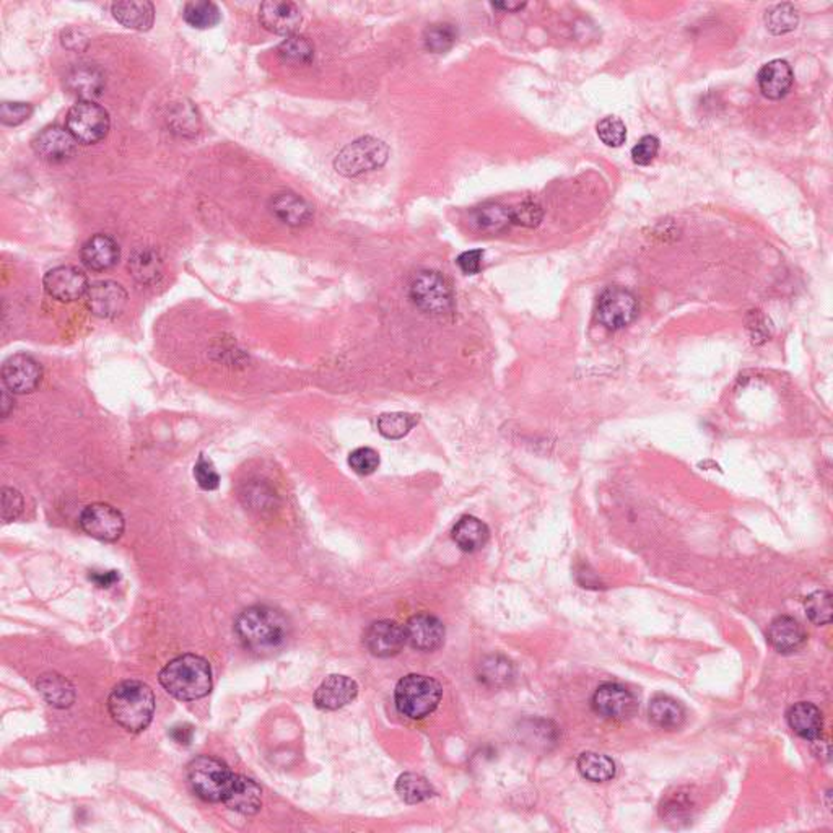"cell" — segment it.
I'll list each match as a JSON object with an SVG mask.
<instances>
[{
  "instance_id": "6da1fadb",
  "label": "cell",
  "mask_w": 833,
  "mask_h": 833,
  "mask_svg": "<svg viewBox=\"0 0 833 833\" xmlns=\"http://www.w3.org/2000/svg\"><path fill=\"white\" fill-rule=\"evenodd\" d=\"M235 632L246 650L258 654L277 652L290 633L287 617L267 606L244 609L236 617Z\"/></svg>"
},
{
  "instance_id": "7a4b0ae2",
  "label": "cell",
  "mask_w": 833,
  "mask_h": 833,
  "mask_svg": "<svg viewBox=\"0 0 833 833\" xmlns=\"http://www.w3.org/2000/svg\"><path fill=\"white\" fill-rule=\"evenodd\" d=\"M159 684L171 697L181 702L204 698L212 690V667L198 654H182L170 661L159 673Z\"/></svg>"
},
{
  "instance_id": "3957f363",
  "label": "cell",
  "mask_w": 833,
  "mask_h": 833,
  "mask_svg": "<svg viewBox=\"0 0 833 833\" xmlns=\"http://www.w3.org/2000/svg\"><path fill=\"white\" fill-rule=\"evenodd\" d=\"M113 720L129 733H142L150 726L155 713L153 690L140 681H124L114 687L108 698Z\"/></svg>"
},
{
  "instance_id": "277c9868",
  "label": "cell",
  "mask_w": 833,
  "mask_h": 833,
  "mask_svg": "<svg viewBox=\"0 0 833 833\" xmlns=\"http://www.w3.org/2000/svg\"><path fill=\"white\" fill-rule=\"evenodd\" d=\"M441 697V684L428 675H406L396 685V706L410 720H422L432 715L438 708Z\"/></svg>"
},
{
  "instance_id": "5b68a950",
  "label": "cell",
  "mask_w": 833,
  "mask_h": 833,
  "mask_svg": "<svg viewBox=\"0 0 833 833\" xmlns=\"http://www.w3.org/2000/svg\"><path fill=\"white\" fill-rule=\"evenodd\" d=\"M186 775L194 795L207 803H223L235 776L225 762L211 756H199L190 760Z\"/></svg>"
},
{
  "instance_id": "8992f818",
  "label": "cell",
  "mask_w": 833,
  "mask_h": 833,
  "mask_svg": "<svg viewBox=\"0 0 833 833\" xmlns=\"http://www.w3.org/2000/svg\"><path fill=\"white\" fill-rule=\"evenodd\" d=\"M389 159L387 145L376 137H360L344 147L334 159L335 171L347 178L370 173L383 167Z\"/></svg>"
},
{
  "instance_id": "52a82bcc",
  "label": "cell",
  "mask_w": 833,
  "mask_h": 833,
  "mask_svg": "<svg viewBox=\"0 0 833 833\" xmlns=\"http://www.w3.org/2000/svg\"><path fill=\"white\" fill-rule=\"evenodd\" d=\"M67 130L78 144H98L109 132L111 119L103 107L95 101H78L68 109Z\"/></svg>"
},
{
  "instance_id": "ba28073f",
  "label": "cell",
  "mask_w": 833,
  "mask_h": 833,
  "mask_svg": "<svg viewBox=\"0 0 833 833\" xmlns=\"http://www.w3.org/2000/svg\"><path fill=\"white\" fill-rule=\"evenodd\" d=\"M409 292L416 308L428 314H445L453 306V290L447 279L435 271L416 273Z\"/></svg>"
},
{
  "instance_id": "9c48e42d",
  "label": "cell",
  "mask_w": 833,
  "mask_h": 833,
  "mask_svg": "<svg viewBox=\"0 0 833 833\" xmlns=\"http://www.w3.org/2000/svg\"><path fill=\"white\" fill-rule=\"evenodd\" d=\"M636 314L638 303L635 295L627 288L609 287L599 296L596 316L606 329H623L635 321Z\"/></svg>"
},
{
  "instance_id": "30bf717a",
  "label": "cell",
  "mask_w": 833,
  "mask_h": 833,
  "mask_svg": "<svg viewBox=\"0 0 833 833\" xmlns=\"http://www.w3.org/2000/svg\"><path fill=\"white\" fill-rule=\"evenodd\" d=\"M82 530L93 539L114 542L121 538L126 523L119 509L108 503H91L80 515Z\"/></svg>"
},
{
  "instance_id": "8fae6325",
  "label": "cell",
  "mask_w": 833,
  "mask_h": 833,
  "mask_svg": "<svg viewBox=\"0 0 833 833\" xmlns=\"http://www.w3.org/2000/svg\"><path fill=\"white\" fill-rule=\"evenodd\" d=\"M592 708L606 720H629L635 715L636 700L627 687L615 682H606L594 692Z\"/></svg>"
},
{
  "instance_id": "7c38bea8",
  "label": "cell",
  "mask_w": 833,
  "mask_h": 833,
  "mask_svg": "<svg viewBox=\"0 0 833 833\" xmlns=\"http://www.w3.org/2000/svg\"><path fill=\"white\" fill-rule=\"evenodd\" d=\"M85 304L97 318H118L128 306V292L118 282H95L85 295Z\"/></svg>"
},
{
  "instance_id": "4fadbf2b",
  "label": "cell",
  "mask_w": 833,
  "mask_h": 833,
  "mask_svg": "<svg viewBox=\"0 0 833 833\" xmlns=\"http://www.w3.org/2000/svg\"><path fill=\"white\" fill-rule=\"evenodd\" d=\"M2 379L12 395H28L39 386L43 368L33 356L16 354L2 366Z\"/></svg>"
},
{
  "instance_id": "5bb4252c",
  "label": "cell",
  "mask_w": 833,
  "mask_h": 833,
  "mask_svg": "<svg viewBox=\"0 0 833 833\" xmlns=\"http://www.w3.org/2000/svg\"><path fill=\"white\" fill-rule=\"evenodd\" d=\"M46 293L59 300L62 303L76 302L78 298L87 295L90 283L80 269L72 265H61L51 269L43 279Z\"/></svg>"
},
{
  "instance_id": "9a60e30c",
  "label": "cell",
  "mask_w": 833,
  "mask_h": 833,
  "mask_svg": "<svg viewBox=\"0 0 833 833\" xmlns=\"http://www.w3.org/2000/svg\"><path fill=\"white\" fill-rule=\"evenodd\" d=\"M77 144L78 142L67 129L59 126H49L33 139L31 147L39 159L49 163H64L76 155Z\"/></svg>"
},
{
  "instance_id": "2e32d148",
  "label": "cell",
  "mask_w": 833,
  "mask_h": 833,
  "mask_svg": "<svg viewBox=\"0 0 833 833\" xmlns=\"http://www.w3.org/2000/svg\"><path fill=\"white\" fill-rule=\"evenodd\" d=\"M365 648L378 658H389L401 652L406 644V632L395 621L373 622L364 633Z\"/></svg>"
},
{
  "instance_id": "e0dca14e",
  "label": "cell",
  "mask_w": 833,
  "mask_h": 833,
  "mask_svg": "<svg viewBox=\"0 0 833 833\" xmlns=\"http://www.w3.org/2000/svg\"><path fill=\"white\" fill-rule=\"evenodd\" d=\"M406 642L418 652H435L445 642L443 622L430 614H416L404 625Z\"/></svg>"
},
{
  "instance_id": "ac0fdd59",
  "label": "cell",
  "mask_w": 833,
  "mask_h": 833,
  "mask_svg": "<svg viewBox=\"0 0 833 833\" xmlns=\"http://www.w3.org/2000/svg\"><path fill=\"white\" fill-rule=\"evenodd\" d=\"M259 20L265 30L275 35H293L302 25V10L293 2L269 0L259 8Z\"/></svg>"
},
{
  "instance_id": "d6986e66",
  "label": "cell",
  "mask_w": 833,
  "mask_h": 833,
  "mask_svg": "<svg viewBox=\"0 0 833 833\" xmlns=\"http://www.w3.org/2000/svg\"><path fill=\"white\" fill-rule=\"evenodd\" d=\"M358 695V685L347 675H329L314 694V704L321 710L334 712L352 704Z\"/></svg>"
},
{
  "instance_id": "ffe728a7",
  "label": "cell",
  "mask_w": 833,
  "mask_h": 833,
  "mask_svg": "<svg viewBox=\"0 0 833 833\" xmlns=\"http://www.w3.org/2000/svg\"><path fill=\"white\" fill-rule=\"evenodd\" d=\"M223 804L230 811L254 816L262 807V789L256 781L235 773Z\"/></svg>"
},
{
  "instance_id": "44dd1931",
  "label": "cell",
  "mask_w": 833,
  "mask_h": 833,
  "mask_svg": "<svg viewBox=\"0 0 833 833\" xmlns=\"http://www.w3.org/2000/svg\"><path fill=\"white\" fill-rule=\"evenodd\" d=\"M66 85L80 101H93L105 90V74L98 66L77 64L66 76Z\"/></svg>"
},
{
  "instance_id": "7402d4cb",
  "label": "cell",
  "mask_w": 833,
  "mask_h": 833,
  "mask_svg": "<svg viewBox=\"0 0 833 833\" xmlns=\"http://www.w3.org/2000/svg\"><path fill=\"white\" fill-rule=\"evenodd\" d=\"M119 256H121L119 244L114 242L111 236L103 235V233L91 236L90 240L84 242L82 251H80L82 262L95 273H103V271L111 269L118 264Z\"/></svg>"
},
{
  "instance_id": "603a6c76",
  "label": "cell",
  "mask_w": 833,
  "mask_h": 833,
  "mask_svg": "<svg viewBox=\"0 0 833 833\" xmlns=\"http://www.w3.org/2000/svg\"><path fill=\"white\" fill-rule=\"evenodd\" d=\"M758 88L768 99H781L788 95L795 82V74L788 62L775 59L758 70Z\"/></svg>"
},
{
  "instance_id": "cb8c5ba5",
  "label": "cell",
  "mask_w": 833,
  "mask_h": 833,
  "mask_svg": "<svg viewBox=\"0 0 833 833\" xmlns=\"http://www.w3.org/2000/svg\"><path fill=\"white\" fill-rule=\"evenodd\" d=\"M766 638L776 652L788 654L799 650L807 636L799 622L788 615H781L770 623Z\"/></svg>"
},
{
  "instance_id": "d4e9b609",
  "label": "cell",
  "mask_w": 833,
  "mask_h": 833,
  "mask_svg": "<svg viewBox=\"0 0 833 833\" xmlns=\"http://www.w3.org/2000/svg\"><path fill=\"white\" fill-rule=\"evenodd\" d=\"M787 721L796 735L806 741H818L824 731L822 712L809 702L793 704L787 713Z\"/></svg>"
},
{
  "instance_id": "484cf974",
  "label": "cell",
  "mask_w": 833,
  "mask_h": 833,
  "mask_svg": "<svg viewBox=\"0 0 833 833\" xmlns=\"http://www.w3.org/2000/svg\"><path fill=\"white\" fill-rule=\"evenodd\" d=\"M113 16L129 30L147 31L155 22L152 2H116L111 7Z\"/></svg>"
},
{
  "instance_id": "4316f807",
  "label": "cell",
  "mask_w": 833,
  "mask_h": 833,
  "mask_svg": "<svg viewBox=\"0 0 833 833\" xmlns=\"http://www.w3.org/2000/svg\"><path fill=\"white\" fill-rule=\"evenodd\" d=\"M273 212L290 227H303L313 219V211L303 199L293 192L277 194L273 199Z\"/></svg>"
},
{
  "instance_id": "83f0119b",
  "label": "cell",
  "mask_w": 833,
  "mask_h": 833,
  "mask_svg": "<svg viewBox=\"0 0 833 833\" xmlns=\"http://www.w3.org/2000/svg\"><path fill=\"white\" fill-rule=\"evenodd\" d=\"M490 530L474 516H462L453 530V539L464 552H478L488 542Z\"/></svg>"
},
{
  "instance_id": "f1b7e54d",
  "label": "cell",
  "mask_w": 833,
  "mask_h": 833,
  "mask_svg": "<svg viewBox=\"0 0 833 833\" xmlns=\"http://www.w3.org/2000/svg\"><path fill=\"white\" fill-rule=\"evenodd\" d=\"M648 716L653 725L661 729H677L685 721V710L675 698L669 695H656L648 704Z\"/></svg>"
},
{
  "instance_id": "f546056e",
  "label": "cell",
  "mask_w": 833,
  "mask_h": 833,
  "mask_svg": "<svg viewBox=\"0 0 833 833\" xmlns=\"http://www.w3.org/2000/svg\"><path fill=\"white\" fill-rule=\"evenodd\" d=\"M39 694L45 697L46 702L56 708H68L76 702V689L70 682L56 673H47L38 679Z\"/></svg>"
},
{
  "instance_id": "4dcf8cb0",
  "label": "cell",
  "mask_w": 833,
  "mask_h": 833,
  "mask_svg": "<svg viewBox=\"0 0 833 833\" xmlns=\"http://www.w3.org/2000/svg\"><path fill=\"white\" fill-rule=\"evenodd\" d=\"M129 271L139 283L152 285L161 277L163 262L159 252L152 248H139L130 258Z\"/></svg>"
},
{
  "instance_id": "1f68e13d",
  "label": "cell",
  "mask_w": 833,
  "mask_h": 833,
  "mask_svg": "<svg viewBox=\"0 0 833 833\" xmlns=\"http://www.w3.org/2000/svg\"><path fill=\"white\" fill-rule=\"evenodd\" d=\"M578 770L581 776L592 783H604L615 776L614 760L598 752H584L578 757Z\"/></svg>"
},
{
  "instance_id": "d6a6232c",
  "label": "cell",
  "mask_w": 833,
  "mask_h": 833,
  "mask_svg": "<svg viewBox=\"0 0 833 833\" xmlns=\"http://www.w3.org/2000/svg\"><path fill=\"white\" fill-rule=\"evenodd\" d=\"M472 220L484 231H501L513 225L511 209L497 202L478 205L472 211Z\"/></svg>"
},
{
  "instance_id": "836d02e7",
  "label": "cell",
  "mask_w": 833,
  "mask_h": 833,
  "mask_svg": "<svg viewBox=\"0 0 833 833\" xmlns=\"http://www.w3.org/2000/svg\"><path fill=\"white\" fill-rule=\"evenodd\" d=\"M184 22L190 25L196 30H209L219 25L221 20V12L219 5L209 2V0H199V2H190L182 10Z\"/></svg>"
},
{
  "instance_id": "e575fe53",
  "label": "cell",
  "mask_w": 833,
  "mask_h": 833,
  "mask_svg": "<svg viewBox=\"0 0 833 833\" xmlns=\"http://www.w3.org/2000/svg\"><path fill=\"white\" fill-rule=\"evenodd\" d=\"M397 795L407 804L424 803L433 796L432 785L416 773H404L396 785Z\"/></svg>"
},
{
  "instance_id": "d590c367",
  "label": "cell",
  "mask_w": 833,
  "mask_h": 833,
  "mask_svg": "<svg viewBox=\"0 0 833 833\" xmlns=\"http://www.w3.org/2000/svg\"><path fill=\"white\" fill-rule=\"evenodd\" d=\"M277 53L282 61L295 66H308L314 59V47L308 39L300 35H290L287 39H283Z\"/></svg>"
},
{
  "instance_id": "8d00e7d4",
  "label": "cell",
  "mask_w": 833,
  "mask_h": 833,
  "mask_svg": "<svg viewBox=\"0 0 833 833\" xmlns=\"http://www.w3.org/2000/svg\"><path fill=\"white\" fill-rule=\"evenodd\" d=\"M458 31L449 23H437L428 26L424 33V46L433 54H445L456 45Z\"/></svg>"
},
{
  "instance_id": "74e56055",
  "label": "cell",
  "mask_w": 833,
  "mask_h": 833,
  "mask_svg": "<svg viewBox=\"0 0 833 833\" xmlns=\"http://www.w3.org/2000/svg\"><path fill=\"white\" fill-rule=\"evenodd\" d=\"M797 23H799V15L793 4H778L766 12V28L776 36L795 30Z\"/></svg>"
},
{
  "instance_id": "f35d334b",
  "label": "cell",
  "mask_w": 833,
  "mask_h": 833,
  "mask_svg": "<svg viewBox=\"0 0 833 833\" xmlns=\"http://www.w3.org/2000/svg\"><path fill=\"white\" fill-rule=\"evenodd\" d=\"M515 671L513 664L507 658L501 656H490L480 663V674L478 679L488 684V685H507L508 682L513 679Z\"/></svg>"
},
{
  "instance_id": "ab89813d",
  "label": "cell",
  "mask_w": 833,
  "mask_h": 833,
  "mask_svg": "<svg viewBox=\"0 0 833 833\" xmlns=\"http://www.w3.org/2000/svg\"><path fill=\"white\" fill-rule=\"evenodd\" d=\"M418 424V416L395 412L383 414L378 418V430L385 438L401 439Z\"/></svg>"
},
{
  "instance_id": "60d3db41",
  "label": "cell",
  "mask_w": 833,
  "mask_h": 833,
  "mask_svg": "<svg viewBox=\"0 0 833 833\" xmlns=\"http://www.w3.org/2000/svg\"><path fill=\"white\" fill-rule=\"evenodd\" d=\"M806 614L816 625H828L832 622V594L827 591L812 592L806 599Z\"/></svg>"
},
{
  "instance_id": "b9f144b4",
  "label": "cell",
  "mask_w": 833,
  "mask_h": 833,
  "mask_svg": "<svg viewBox=\"0 0 833 833\" xmlns=\"http://www.w3.org/2000/svg\"><path fill=\"white\" fill-rule=\"evenodd\" d=\"M596 130H598V136L602 140V144L612 147V149L621 147L627 140V128L623 121L615 116H607L604 119H601Z\"/></svg>"
},
{
  "instance_id": "7bdbcfd3",
  "label": "cell",
  "mask_w": 833,
  "mask_h": 833,
  "mask_svg": "<svg viewBox=\"0 0 833 833\" xmlns=\"http://www.w3.org/2000/svg\"><path fill=\"white\" fill-rule=\"evenodd\" d=\"M542 219H544V211H542V207H540L538 202H534V201H524L521 204L516 205L515 209H511L513 225L536 228L540 225Z\"/></svg>"
},
{
  "instance_id": "ee69618b",
  "label": "cell",
  "mask_w": 833,
  "mask_h": 833,
  "mask_svg": "<svg viewBox=\"0 0 833 833\" xmlns=\"http://www.w3.org/2000/svg\"><path fill=\"white\" fill-rule=\"evenodd\" d=\"M349 466L360 476H370L378 469L379 455L372 447H358L350 453Z\"/></svg>"
},
{
  "instance_id": "f6af8a7d",
  "label": "cell",
  "mask_w": 833,
  "mask_h": 833,
  "mask_svg": "<svg viewBox=\"0 0 833 833\" xmlns=\"http://www.w3.org/2000/svg\"><path fill=\"white\" fill-rule=\"evenodd\" d=\"M33 114V107L30 103H22V101H5L0 107V121L5 126H18L22 122L28 121Z\"/></svg>"
},
{
  "instance_id": "bcb514c9",
  "label": "cell",
  "mask_w": 833,
  "mask_h": 833,
  "mask_svg": "<svg viewBox=\"0 0 833 833\" xmlns=\"http://www.w3.org/2000/svg\"><path fill=\"white\" fill-rule=\"evenodd\" d=\"M194 478L198 480L199 487L204 490H217L220 485V476L215 466L211 459H207L204 455L199 456L198 462L194 466Z\"/></svg>"
},
{
  "instance_id": "7dc6e473",
  "label": "cell",
  "mask_w": 833,
  "mask_h": 833,
  "mask_svg": "<svg viewBox=\"0 0 833 833\" xmlns=\"http://www.w3.org/2000/svg\"><path fill=\"white\" fill-rule=\"evenodd\" d=\"M659 139L654 136H644L638 140V144L632 149V159L638 167L650 165L653 159L658 157Z\"/></svg>"
},
{
  "instance_id": "c3c4849f",
  "label": "cell",
  "mask_w": 833,
  "mask_h": 833,
  "mask_svg": "<svg viewBox=\"0 0 833 833\" xmlns=\"http://www.w3.org/2000/svg\"><path fill=\"white\" fill-rule=\"evenodd\" d=\"M23 511V497L15 488L5 487L2 490V519L4 523L15 521Z\"/></svg>"
},
{
  "instance_id": "681fc988",
  "label": "cell",
  "mask_w": 833,
  "mask_h": 833,
  "mask_svg": "<svg viewBox=\"0 0 833 833\" xmlns=\"http://www.w3.org/2000/svg\"><path fill=\"white\" fill-rule=\"evenodd\" d=\"M482 259H484V251L472 250L462 252L456 262L466 275H476L482 269Z\"/></svg>"
},
{
  "instance_id": "f907efd6",
  "label": "cell",
  "mask_w": 833,
  "mask_h": 833,
  "mask_svg": "<svg viewBox=\"0 0 833 833\" xmlns=\"http://www.w3.org/2000/svg\"><path fill=\"white\" fill-rule=\"evenodd\" d=\"M119 571L116 570H111V571H93L90 575V580L93 583L97 584L98 588H111L113 584L119 581Z\"/></svg>"
},
{
  "instance_id": "816d5d0a",
  "label": "cell",
  "mask_w": 833,
  "mask_h": 833,
  "mask_svg": "<svg viewBox=\"0 0 833 833\" xmlns=\"http://www.w3.org/2000/svg\"><path fill=\"white\" fill-rule=\"evenodd\" d=\"M170 735L175 739L176 743L181 744V746H190V741H192V735H194V729L190 725H176V726L171 727Z\"/></svg>"
},
{
  "instance_id": "f5cc1de1",
  "label": "cell",
  "mask_w": 833,
  "mask_h": 833,
  "mask_svg": "<svg viewBox=\"0 0 833 833\" xmlns=\"http://www.w3.org/2000/svg\"><path fill=\"white\" fill-rule=\"evenodd\" d=\"M492 7L497 8V10H503V12H509V14H515V12H519L526 7L524 2H492Z\"/></svg>"
},
{
  "instance_id": "db71d44e",
  "label": "cell",
  "mask_w": 833,
  "mask_h": 833,
  "mask_svg": "<svg viewBox=\"0 0 833 833\" xmlns=\"http://www.w3.org/2000/svg\"><path fill=\"white\" fill-rule=\"evenodd\" d=\"M2 402H4V404H2V414H4V416H8V406H10V401H8L7 393H4V397H2Z\"/></svg>"
}]
</instances>
